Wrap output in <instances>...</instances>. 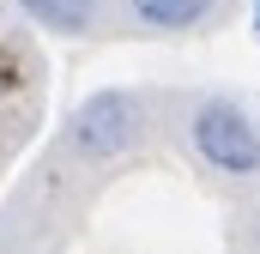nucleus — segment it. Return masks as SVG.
I'll list each match as a JSON object with an SVG mask.
<instances>
[{
  "label": "nucleus",
  "instance_id": "obj_1",
  "mask_svg": "<svg viewBox=\"0 0 260 254\" xmlns=\"http://www.w3.org/2000/svg\"><path fill=\"white\" fill-rule=\"evenodd\" d=\"M194 157L224 182H260V121L236 97H206L188 121Z\"/></svg>",
  "mask_w": 260,
  "mask_h": 254
},
{
  "label": "nucleus",
  "instance_id": "obj_2",
  "mask_svg": "<svg viewBox=\"0 0 260 254\" xmlns=\"http://www.w3.org/2000/svg\"><path fill=\"white\" fill-rule=\"evenodd\" d=\"M67 151L79 164H115L139 145V91H91L73 115H67Z\"/></svg>",
  "mask_w": 260,
  "mask_h": 254
},
{
  "label": "nucleus",
  "instance_id": "obj_3",
  "mask_svg": "<svg viewBox=\"0 0 260 254\" xmlns=\"http://www.w3.org/2000/svg\"><path fill=\"white\" fill-rule=\"evenodd\" d=\"M127 12H133L139 30L182 37V30H194V24H206V18L218 12V0H127Z\"/></svg>",
  "mask_w": 260,
  "mask_h": 254
},
{
  "label": "nucleus",
  "instance_id": "obj_4",
  "mask_svg": "<svg viewBox=\"0 0 260 254\" xmlns=\"http://www.w3.org/2000/svg\"><path fill=\"white\" fill-rule=\"evenodd\" d=\"M97 6L103 0H18V12L49 37H85L97 24Z\"/></svg>",
  "mask_w": 260,
  "mask_h": 254
},
{
  "label": "nucleus",
  "instance_id": "obj_5",
  "mask_svg": "<svg viewBox=\"0 0 260 254\" xmlns=\"http://www.w3.org/2000/svg\"><path fill=\"white\" fill-rule=\"evenodd\" d=\"M248 30H254V43H260V0H254V12H248Z\"/></svg>",
  "mask_w": 260,
  "mask_h": 254
}]
</instances>
